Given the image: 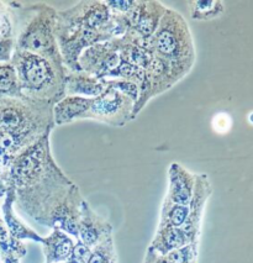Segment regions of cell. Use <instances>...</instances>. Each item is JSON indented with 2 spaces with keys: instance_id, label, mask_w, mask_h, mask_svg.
Wrapping results in <instances>:
<instances>
[{
  "instance_id": "19",
  "label": "cell",
  "mask_w": 253,
  "mask_h": 263,
  "mask_svg": "<svg viewBox=\"0 0 253 263\" xmlns=\"http://www.w3.org/2000/svg\"><path fill=\"white\" fill-rule=\"evenodd\" d=\"M188 215L189 205H178L163 199L157 229H181Z\"/></svg>"
},
{
  "instance_id": "25",
  "label": "cell",
  "mask_w": 253,
  "mask_h": 263,
  "mask_svg": "<svg viewBox=\"0 0 253 263\" xmlns=\"http://www.w3.org/2000/svg\"><path fill=\"white\" fill-rule=\"evenodd\" d=\"M142 263H172V262L167 258V256L160 255V253H157V252H154V251H151L147 249Z\"/></svg>"
},
{
  "instance_id": "23",
  "label": "cell",
  "mask_w": 253,
  "mask_h": 263,
  "mask_svg": "<svg viewBox=\"0 0 253 263\" xmlns=\"http://www.w3.org/2000/svg\"><path fill=\"white\" fill-rule=\"evenodd\" d=\"M167 258L172 263H198L199 243H189L167 253Z\"/></svg>"
},
{
  "instance_id": "24",
  "label": "cell",
  "mask_w": 253,
  "mask_h": 263,
  "mask_svg": "<svg viewBox=\"0 0 253 263\" xmlns=\"http://www.w3.org/2000/svg\"><path fill=\"white\" fill-rule=\"evenodd\" d=\"M104 81L108 87L114 88V89L119 90L120 93L131 98L136 104L140 94V88L136 83L130 81H125V79H104Z\"/></svg>"
},
{
  "instance_id": "9",
  "label": "cell",
  "mask_w": 253,
  "mask_h": 263,
  "mask_svg": "<svg viewBox=\"0 0 253 263\" xmlns=\"http://www.w3.org/2000/svg\"><path fill=\"white\" fill-rule=\"evenodd\" d=\"M167 7L154 0H135V5L129 14V31L126 35L145 42L156 32Z\"/></svg>"
},
{
  "instance_id": "16",
  "label": "cell",
  "mask_w": 253,
  "mask_h": 263,
  "mask_svg": "<svg viewBox=\"0 0 253 263\" xmlns=\"http://www.w3.org/2000/svg\"><path fill=\"white\" fill-rule=\"evenodd\" d=\"M91 103L93 99L89 98L65 96L53 105L54 126H62L75 120H83L85 114L89 111Z\"/></svg>"
},
{
  "instance_id": "13",
  "label": "cell",
  "mask_w": 253,
  "mask_h": 263,
  "mask_svg": "<svg viewBox=\"0 0 253 263\" xmlns=\"http://www.w3.org/2000/svg\"><path fill=\"white\" fill-rule=\"evenodd\" d=\"M197 174L189 172L182 164L172 163L168 170V189L164 200L178 205H189L194 194Z\"/></svg>"
},
{
  "instance_id": "20",
  "label": "cell",
  "mask_w": 253,
  "mask_h": 263,
  "mask_svg": "<svg viewBox=\"0 0 253 263\" xmlns=\"http://www.w3.org/2000/svg\"><path fill=\"white\" fill-rule=\"evenodd\" d=\"M189 14L193 20L209 21L225 13V4L219 0H193L188 2Z\"/></svg>"
},
{
  "instance_id": "14",
  "label": "cell",
  "mask_w": 253,
  "mask_h": 263,
  "mask_svg": "<svg viewBox=\"0 0 253 263\" xmlns=\"http://www.w3.org/2000/svg\"><path fill=\"white\" fill-rule=\"evenodd\" d=\"M15 199H16V197H15V189L14 186L10 184V182H9L7 193H5L4 197L0 199L2 200L0 209H2L3 219H4V222L5 225H7L10 236L17 241L30 240L33 241V242L42 243L44 237L40 236L37 232L24 224V222L17 218L16 213H15Z\"/></svg>"
},
{
  "instance_id": "6",
  "label": "cell",
  "mask_w": 253,
  "mask_h": 263,
  "mask_svg": "<svg viewBox=\"0 0 253 263\" xmlns=\"http://www.w3.org/2000/svg\"><path fill=\"white\" fill-rule=\"evenodd\" d=\"M57 15L75 25L102 33L109 40L116 39V25L106 2L83 0L71 8L59 10Z\"/></svg>"
},
{
  "instance_id": "28",
  "label": "cell",
  "mask_w": 253,
  "mask_h": 263,
  "mask_svg": "<svg viewBox=\"0 0 253 263\" xmlns=\"http://www.w3.org/2000/svg\"><path fill=\"white\" fill-rule=\"evenodd\" d=\"M0 263H3V262H2V261H0Z\"/></svg>"
},
{
  "instance_id": "27",
  "label": "cell",
  "mask_w": 253,
  "mask_h": 263,
  "mask_svg": "<svg viewBox=\"0 0 253 263\" xmlns=\"http://www.w3.org/2000/svg\"><path fill=\"white\" fill-rule=\"evenodd\" d=\"M249 121L253 122V114H251V116H249Z\"/></svg>"
},
{
  "instance_id": "21",
  "label": "cell",
  "mask_w": 253,
  "mask_h": 263,
  "mask_svg": "<svg viewBox=\"0 0 253 263\" xmlns=\"http://www.w3.org/2000/svg\"><path fill=\"white\" fill-rule=\"evenodd\" d=\"M0 98H23L16 71L10 62H0Z\"/></svg>"
},
{
  "instance_id": "5",
  "label": "cell",
  "mask_w": 253,
  "mask_h": 263,
  "mask_svg": "<svg viewBox=\"0 0 253 263\" xmlns=\"http://www.w3.org/2000/svg\"><path fill=\"white\" fill-rule=\"evenodd\" d=\"M146 46L154 57L170 63L185 74L194 67L197 54L190 27L174 9L167 8L156 32Z\"/></svg>"
},
{
  "instance_id": "12",
  "label": "cell",
  "mask_w": 253,
  "mask_h": 263,
  "mask_svg": "<svg viewBox=\"0 0 253 263\" xmlns=\"http://www.w3.org/2000/svg\"><path fill=\"white\" fill-rule=\"evenodd\" d=\"M112 235V225L108 220L91 209L87 200L81 206V219L78 224V238L89 249H94L98 243Z\"/></svg>"
},
{
  "instance_id": "2",
  "label": "cell",
  "mask_w": 253,
  "mask_h": 263,
  "mask_svg": "<svg viewBox=\"0 0 253 263\" xmlns=\"http://www.w3.org/2000/svg\"><path fill=\"white\" fill-rule=\"evenodd\" d=\"M10 63L17 76L21 96L32 102L54 105L65 97L68 69L31 52L15 50Z\"/></svg>"
},
{
  "instance_id": "26",
  "label": "cell",
  "mask_w": 253,
  "mask_h": 263,
  "mask_svg": "<svg viewBox=\"0 0 253 263\" xmlns=\"http://www.w3.org/2000/svg\"><path fill=\"white\" fill-rule=\"evenodd\" d=\"M3 263H20V258L17 256L14 255H9L7 257H4L3 259H0Z\"/></svg>"
},
{
  "instance_id": "22",
  "label": "cell",
  "mask_w": 253,
  "mask_h": 263,
  "mask_svg": "<svg viewBox=\"0 0 253 263\" xmlns=\"http://www.w3.org/2000/svg\"><path fill=\"white\" fill-rule=\"evenodd\" d=\"M88 263H118L116 249L112 235L91 249Z\"/></svg>"
},
{
  "instance_id": "10",
  "label": "cell",
  "mask_w": 253,
  "mask_h": 263,
  "mask_svg": "<svg viewBox=\"0 0 253 263\" xmlns=\"http://www.w3.org/2000/svg\"><path fill=\"white\" fill-rule=\"evenodd\" d=\"M212 194V185L208 174H197L194 194L189 204V215L187 221L181 228L185 240L189 243H199L201 236V224H203L204 212L206 203Z\"/></svg>"
},
{
  "instance_id": "17",
  "label": "cell",
  "mask_w": 253,
  "mask_h": 263,
  "mask_svg": "<svg viewBox=\"0 0 253 263\" xmlns=\"http://www.w3.org/2000/svg\"><path fill=\"white\" fill-rule=\"evenodd\" d=\"M74 245L72 236L59 229H52V232L42 241L45 263H65L71 257Z\"/></svg>"
},
{
  "instance_id": "15",
  "label": "cell",
  "mask_w": 253,
  "mask_h": 263,
  "mask_svg": "<svg viewBox=\"0 0 253 263\" xmlns=\"http://www.w3.org/2000/svg\"><path fill=\"white\" fill-rule=\"evenodd\" d=\"M106 89L104 79H99L83 71H68L65 82V96L94 99Z\"/></svg>"
},
{
  "instance_id": "4",
  "label": "cell",
  "mask_w": 253,
  "mask_h": 263,
  "mask_svg": "<svg viewBox=\"0 0 253 263\" xmlns=\"http://www.w3.org/2000/svg\"><path fill=\"white\" fill-rule=\"evenodd\" d=\"M57 11L46 3L24 4L16 50L31 52L56 66L66 67L56 39Z\"/></svg>"
},
{
  "instance_id": "7",
  "label": "cell",
  "mask_w": 253,
  "mask_h": 263,
  "mask_svg": "<svg viewBox=\"0 0 253 263\" xmlns=\"http://www.w3.org/2000/svg\"><path fill=\"white\" fill-rule=\"evenodd\" d=\"M135 102L114 88L108 87L98 98H94L84 119L95 120L112 127H123L132 120Z\"/></svg>"
},
{
  "instance_id": "11",
  "label": "cell",
  "mask_w": 253,
  "mask_h": 263,
  "mask_svg": "<svg viewBox=\"0 0 253 263\" xmlns=\"http://www.w3.org/2000/svg\"><path fill=\"white\" fill-rule=\"evenodd\" d=\"M24 3L0 0V62H10L16 50Z\"/></svg>"
},
{
  "instance_id": "18",
  "label": "cell",
  "mask_w": 253,
  "mask_h": 263,
  "mask_svg": "<svg viewBox=\"0 0 253 263\" xmlns=\"http://www.w3.org/2000/svg\"><path fill=\"white\" fill-rule=\"evenodd\" d=\"M7 185L0 179V199L7 193ZM27 253L26 246L23 241H17L10 236L7 225H5L4 219H3L2 209H0V259L9 255L17 256L21 259Z\"/></svg>"
},
{
  "instance_id": "8",
  "label": "cell",
  "mask_w": 253,
  "mask_h": 263,
  "mask_svg": "<svg viewBox=\"0 0 253 263\" xmlns=\"http://www.w3.org/2000/svg\"><path fill=\"white\" fill-rule=\"evenodd\" d=\"M79 69L99 79H106L120 64V51L116 39L99 42L82 52Z\"/></svg>"
},
{
  "instance_id": "1",
  "label": "cell",
  "mask_w": 253,
  "mask_h": 263,
  "mask_svg": "<svg viewBox=\"0 0 253 263\" xmlns=\"http://www.w3.org/2000/svg\"><path fill=\"white\" fill-rule=\"evenodd\" d=\"M51 134L46 133L11 163L8 179L15 189V205L42 226H48L52 214L69 197L77 184L54 161Z\"/></svg>"
},
{
  "instance_id": "3",
  "label": "cell",
  "mask_w": 253,
  "mask_h": 263,
  "mask_svg": "<svg viewBox=\"0 0 253 263\" xmlns=\"http://www.w3.org/2000/svg\"><path fill=\"white\" fill-rule=\"evenodd\" d=\"M53 127L52 104L25 98H0V130L10 134L24 151Z\"/></svg>"
}]
</instances>
